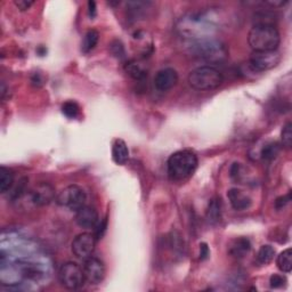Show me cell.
<instances>
[{"label":"cell","instance_id":"1","mask_svg":"<svg viewBox=\"0 0 292 292\" xmlns=\"http://www.w3.org/2000/svg\"><path fill=\"white\" fill-rule=\"evenodd\" d=\"M216 30V23L210 13L188 14L182 17L177 23V31L188 39L200 40L212 38L211 34Z\"/></svg>","mask_w":292,"mask_h":292},{"label":"cell","instance_id":"2","mask_svg":"<svg viewBox=\"0 0 292 292\" xmlns=\"http://www.w3.org/2000/svg\"><path fill=\"white\" fill-rule=\"evenodd\" d=\"M198 163V157L194 152L189 150L177 151L168 159V176L175 182L185 181L196 172Z\"/></svg>","mask_w":292,"mask_h":292},{"label":"cell","instance_id":"3","mask_svg":"<svg viewBox=\"0 0 292 292\" xmlns=\"http://www.w3.org/2000/svg\"><path fill=\"white\" fill-rule=\"evenodd\" d=\"M248 43L254 52H274L281 43L280 32L275 25H254L248 34Z\"/></svg>","mask_w":292,"mask_h":292},{"label":"cell","instance_id":"4","mask_svg":"<svg viewBox=\"0 0 292 292\" xmlns=\"http://www.w3.org/2000/svg\"><path fill=\"white\" fill-rule=\"evenodd\" d=\"M189 48L193 56L211 64L224 62L228 56L226 45L213 38L194 40Z\"/></svg>","mask_w":292,"mask_h":292},{"label":"cell","instance_id":"5","mask_svg":"<svg viewBox=\"0 0 292 292\" xmlns=\"http://www.w3.org/2000/svg\"><path fill=\"white\" fill-rule=\"evenodd\" d=\"M224 83V75L211 65H204L193 70L188 74V84L196 90L206 91L217 89Z\"/></svg>","mask_w":292,"mask_h":292},{"label":"cell","instance_id":"6","mask_svg":"<svg viewBox=\"0 0 292 292\" xmlns=\"http://www.w3.org/2000/svg\"><path fill=\"white\" fill-rule=\"evenodd\" d=\"M59 280L65 289L78 290L84 286L86 278L84 269L74 261H66L59 269Z\"/></svg>","mask_w":292,"mask_h":292},{"label":"cell","instance_id":"7","mask_svg":"<svg viewBox=\"0 0 292 292\" xmlns=\"http://www.w3.org/2000/svg\"><path fill=\"white\" fill-rule=\"evenodd\" d=\"M86 193L78 185H69L59 193L56 202L59 206L76 211L86 204Z\"/></svg>","mask_w":292,"mask_h":292},{"label":"cell","instance_id":"8","mask_svg":"<svg viewBox=\"0 0 292 292\" xmlns=\"http://www.w3.org/2000/svg\"><path fill=\"white\" fill-rule=\"evenodd\" d=\"M281 55L278 50L274 52H252L249 59L250 69L255 72H265L275 68L280 63Z\"/></svg>","mask_w":292,"mask_h":292},{"label":"cell","instance_id":"9","mask_svg":"<svg viewBox=\"0 0 292 292\" xmlns=\"http://www.w3.org/2000/svg\"><path fill=\"white\" fill-rule=\"evenodd\" d=\"M96 238L91 233H81L72 241V252L76 258L86 259L93 255L96 247Z\"/></svg>","mask_w":292,"mask_h":292},{"label":"cell","instance_id":"10","mask_svg":"<svg viewBox=\"0 0 292 292\" xmlns=\"http://www.w3.org/2000/svg\"><path fill=\"white\" fill-rule=\"evenodd\" d=\"M83 269L86 282H89L90 284H100L104 280L105 266L103 261L99 258L90 256V257L84 259Z\"/></svg>","mask_w":292,"mask_h":292},{"label":"cell","instance_id":"11","mask_svg":"<svg viewBox=\"0 0 292 292\" xmlns=\"http://www.w3.org/2000/svg\"><path fill=\"white\" fill-rule=\"evenodd\" d=\"M55 199V188L49 183L42 182L30 191V200L34 206H47Z\"/></svg>","mask_w":292,"mask_h":292},{"label":"cell","instance_id":"12","mask_svg":"<svg viewBox=\"0 0 292 292\" xmlns=\"http://www.w3.org/2000/svg\"><path fill=\"white\" fill-rule=\"evenodd\" d=\"M178 83V73L175 69L166 68L158 71L154 76V87L155 89L165 93L172 89Z\"/></svg>","mask_w":292,"mask_h":292},{"label":"cell","instance_id":"13","mask_svg":"<svg viewBox=\"0 0 292 292\" xmlns=\"http://www.w3.org/2000/svg\"><path fill=\"white\" fill-rule=\"evenodd\" d=\"M75 222L83 228H95L100 222L99 212L95 208L85 204L75 211Z\"/></svg>","mask_w":292,"mask_h":292},{"label":"cell","instance_id":"14","mask_svg":"<svg viewBox=\"0 0 292 292\" xmlns=\"http://www.w3.org/2000/svg\"><path fill=\"white\" fill-rule=\"evenodd\" d=\"M227 197L232 206L238 211H243L251 207V199L240 188H230L227 192Z\"/></svg>","mask_w":292,"mask_h":292},{"label":"cell","instance_id":"15","mask_svg":"<svg viewBox=\"0 0 292 292\" xmlns=\"http://www.w3.org/2000/svg\"><path fill=\"white\" fill-rule=\"evenodd\" d=\"M112 159L116 165L124 166L129 159V150L125 141L115 140L112 145Z\"/></svg>","mask_w":292,"mask_h":292},{"label":"cell","instance_id":"16","mask_svg":"<svg viewBox=\"0 0 292 292\" xmlns=\"http://www.w3.org/2000/svg\"><path fill=\"white\" fill-rule=\"evenodd\" d=\"M251 250V243L247 238H239L234 240L229 247V254L235 258H243Z\"/></svg>","mask_w":292,"mask_h":292},{"label":"cell","instance_id":"17","mask_svg":"<svg viewBox=\"0 0 292 292\" xmlns=\"http://www.w3.org/2000/svg\"><path fill=\"white\" fill-rule=\"evenodd\" d=\"M223 215V206L222 200L218 198L212 199L209 202V206L207 209V219L210 224H217L220 222Z\"/></svg>","mask_w":292,"mask_h":292},{"label":"cell","instance_id":"18","mask_svg":"<svg viewBox=\"0 0 292 292\" xmlns=\"http://www.w3.org/2000/svg\"><path fill=\"white\" fill-rule=\"evenodd\" d=\"M15 176L12 169L2 167L0 168V192L7 193L11 192L14 186Z\"/></svg>","mask_w":292,"mask_h":292},{"label":"cell","instance_id":"19","mask_svg":"<svg viewBox=\"0 0 292 292\" xmlns=\"http://www.w3.org/2000/svg\"><path fill=\"white\" fill-rule=\"evenodd\" d=\"M276 265L281 271L283 273H290L292 270V249L288 248L278 256Z\"/></svg>","mask_w":292,"mask_h":292},{"label":"cell","instance_id":"20","mask_svg":"<svg viewBox=\"0 0 292 292\" xmlns=\"http://www.w3.org/2000/svg\"><path fill=\"white\" fill-rule=\"evenodd\" d=\"M99 40H100L99 31H96L94 29L89 30V31L85 34L84 42L81 44V50H83L85 54L91 52V50L96 47Z\"/></svg>","mask_w":292,"mask_h":292},{"label":"cell","instance_id":"21","mask_svg":"<svg viewBox=\"0 0 292 292\" xmlns=\"http://www.w3.org/2000/svg\"><path fill=\"white\" fill-rule=\"evenodd\" d=\"M275 249L269 244L261 245L258 254H257V261L261 265H267L271 260L274 259Z\"/></svg>","mask_w":292,"mask_h":292},{"label":"cell","instance_id":"22","mask_svg":"<svg viewBox=\"0 0 292 292\" xmlns=\"http://www.w3.org/2000/svg\"><path fill=\"white\" fill-rule=\"evenodd\" d=\"M126 71L131 78L135 80H144L146 78V71L136 62H129L126 65Z\"/></svg>","mask_w":292,"mask_h":292},{"label":"cell","instance_id":"23","mask_svg":"<svg viewBox=\"0 0 292 292\" xmlns=\"http://www.w3.org/2000/svg\"><path fill=\"white\" fill-rule=\"evenodd\" d=\"M280 150L281 148H280V145L278 144V143H268V144H266L263 147L260 155H261V158L264 159V160L270 161L279 155Z\"/></svg>","mask_w":292,"mask_h":292},{"label":"cell","instance_id":"24","mask_svg":"<svg viewBox=\"0 0 292 292\" xmlns=\"http://www.w3.org/2000/svg\"><path fill=\"white\" fill-rule=\"evenodd\" d=\"M62 112L66 118H69V119H75V118L79 115L80 107L75 102L69 101L65 102V103L62 105Z\"/></svg>","mask_w":292,"mask_h":292},{"label":"cell","instance_id":"25","mask_svg":"<svg viewBox=\"0 0 292 292\" xmlns=\"http://www.w3.org/2000/svg\"><path fill=\"white\" fill-rule=\"evenodd\" d=\"M281 138H282V143L285 147H291L292 145V124L289 121L282 128L281 131Z\"/></svg>","mask_w":292,"mask_h":292},{"label":"cell","instance_id":"26","mask_svg":"<svg viewBox=\"0 0 292 292\" xmlns=\"http://www.w3.org/2000/svg\"><path fill=\"white\" fill-rule=\"evenodd\" d=\"M285 283H286V279L283 275L273 274L269 279V285H270V288H273V289L282 288V286H283Z\"/></svg>","mask_w":292,"mask_h":292},{"label":"cell","instance_id":"27","mask_svg":"<svg viewBox=\"0 0 292 292\" xmlns=\"http://www.w3.org/2000/svg\"><path fill=\"white\" fill-rule=\"evenodd\" d=\"M243 170H244V168L242 165H241V163H238V162L233 163V166L230 167V177L235 179L237 182L238 181L240 182L241 179H242V177L244 176Z\"/></svg>","mask_w":292,"mask_h":292},{"label":"cell","instance_id":"28","mask_svg":"<svg viewBox=\"0 0 292 292\" xmlns=\"http://www.w3.org/2000/svg\"><path fill=\"white\" fill-rule=\"evenodd\" d=\"M110 48H111L112 54L116 56V57H119V59L125 57V54H126L125 48H124V46H122L121 42H119V40H115V42L112 43L110 45Z\"/></svg>","mask_w":292,"mask_h":292},{"label":"cell","instance_id":"29","mask_svg":"<svg viewBox=\"0 0 292 292\" xmlns=\"http://www.w3.org/2000/svg\"><path fill=\"white\" fill-rule=\"evenodd\" d=\"M106 227H107V220H100L99 224L96 225L95 227V238L96 240H101L102 238L104 237V234L106 232Z\"/></svg>","mask_w":292,"mask_h":292},{"label":"cell","instance_id":"30","mask_svg":"<svg viewBox=\"0 0 292 292\" xmlns=\"http://www.w3.org/2000/svg\"><path fill=\"white\" fill-rule=\"evenodd\" d=\"M34 4V2H31V0H15L14 5L16 6L20 11H28L30 9V7L32 6Z\"/></svg>","mask_w":292,"mask_h":292},{"label":"cell","instance_id":"31","mask_svg":"<svg viewBox=\"0 0 292 292\" xmlns=\"http://www.w3.org/2000/svg\"><path fill=\"white\" fill-rule=\"evenodd\" d=\"M291 201V194L288 193L286 196H283V197H280L276 199V201H275V208L276 209H282V208H284L286 204H288L289 202Z\"/></svg>","mask_w":292,"mask_h":292},{"label":"cell","instance_id":"32","mask_svg":"<svg viewBox=\"0 0 292 292\" xmlns=\"http://www.w3.org/2000/svg\"><path fill=\"white\" fill-rule=\"evenodd\" d=\"M209 248L207 243H201L200 244V259L206 260L209 257Z\"/></svg>","mask_w":292,"mask_h":292},{"label":"cell","instance_id":"33","mask_svg":"<svg viewBox=\"0 0 292 292\" xmlns=\"http://www.w3.org/2000/svg\"><path fill=\"white\" fill-rule=\"evenodd\" d=\"M266 4L271 7H283L284 5L288 4V0H285V2H282V0H278V2H267Z\"/></svg>","mask_w":292,"mask_h":292},{"label":"cell","instance_id":"34","mask_svg":"<svg viewBox=\"0 0 292 292\" xmlns=\"http://www.w3.org/2000/svg\"><path fill=\"white\" fill-rule=\"evenodd\" d=\"M88 8H89V15L91 17H94L96 15V4H95V2H89L88 3Z\"/></svg>","mask_w":292,"mask_h":292}]
</instances>
